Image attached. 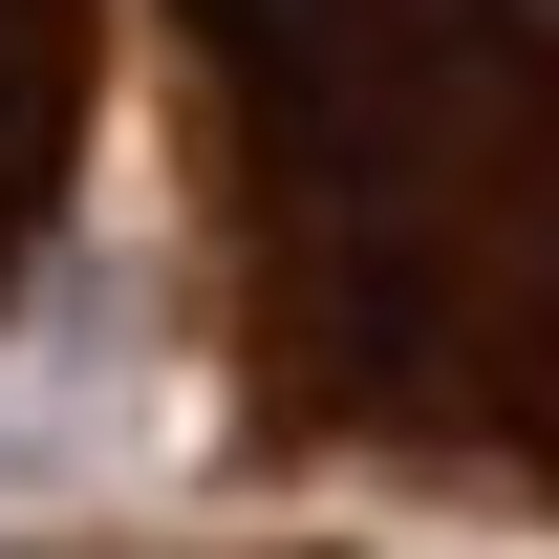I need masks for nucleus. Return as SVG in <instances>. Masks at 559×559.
<instances>
[{"mask_svg": "<svg viewBox=\"0 0 559 559\" xmlns=\"http://www.w3.org/2000/svg\"><path fill=\"white\" fill-rule=\"evenodd\" d=\"M130 66L194 452L559 538V0H130Z\"/></svg>", "mask_w": 559, "mask_h": 559, "instance_id": "nucleus-1", "label": "nucleus"}, {"mask_svg": "<svg viewBox=\"0 0 559 559\" xmlns=\"http://www.w3.org/2000/svg\"><path fill=\"white\" fill-rule=\"evenodd\" d=\"M108 130H130V0H0V323L66 280Z\"/></svg>", "mask_w": 559, "mask_h": 559, "instance_id": "nucleus-2", "label": "nucleus"}, {"mask_svg": "<svg viewBox=\"0 0 559 559\" xmlns=\"http://www.w3.org/2000/svg\"><path fill=\"white\" fill-rule=\"evenodd\" d=\"M0 559H388L345 516H259V538H0Z\"/></svg>", "mask_w": 559, "mask_h": 559, "instance_id": "nucleus-3", "label": "nucleus"}]
</instances>
